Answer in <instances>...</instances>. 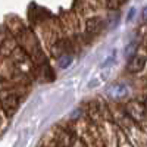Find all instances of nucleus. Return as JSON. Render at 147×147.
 Here are the masks:
<instances>
[{"instance_id":"obj_1","label":"nucleus","mask_w":147,"mask_h":147,"mask_svg":"<svg viewBox=\"0 0 147 147\" xmlns=\"http://www.w3.org/2000/svg\"><path fill=\"white\" fill-rule=\"evenodd\" d=\"M146 65V56L143 55H134L131 59H129V62L127 65V69L129 72H138L144 68Z\"/></svg>"},{"instance_id":"obj_2","label":"nucleus","mask_w":147,"mask_h":147,"mask_svg":"<svg viewBox=\"0 0 147 147\" xmlns=\"http://www.w3.org/2000/svg\"><path fill=\"white\" fill-rule=\"evenodd\" d=\"M102 27H103V21L100 18H91L87 21L85 30H87L88 34H97V32H100Z\"/></svg>"},{"instance_id":"obj_3","label":"nucleus","mask_w":147,"mask_h":147,"mask_svg":"<svg viewBox=\"0 0 147 147\" xmlns=\"http://www.w3.org/2000/svg\"><path fill=\"white\" fill-rule=\"evenodd\" d=\"M109 91H110V96H113V97H122L128 93V87L124 84H118V85L110 88Z\"/></svg>"},{"instance_id":"obj_4","label":"nucleus","mask_w":147,"mask_h":147,"mask_svg":"<svg viewBox=\"0 0 147 147\" xmlns=\"http://www.w3.org/2000/svg\"><path fill=\"white\" fill-rule=\"evenodd\" d=\"M125 2H127V0H106L109 9H118L119 6H122Z\"/></svg>"},{"instance_id":"obj_5","label":"nucleus","mask_w":147,"mask_h":147,"mask_svg":"<svg viewBox=\"0 0 147 147\" xmlns=\"http://www.w3.org/2000/svg\"><path fill=\"white\" fill-rule=\"evenodd\" d=\"M69 63H71V56H68V55L62 56V57H60V60H59V65H60V68H66Z\"/></svg>"},{"instance_id":"obj_6","label":"nucleus","mask_w":147,"mask_h":147,"mask_svg":"<svg viewBox=\"0 0 147 147\" xmlns=\"http://www.w3.org/2000/svg\"><path fill=\"white\" fill-rule=\"evenodd\" d=\"M136 47H137V43H131L129 47H127L125 55H127L128 57H132V56H134V50H136Z\"/></svg>"},{"instance_id":"obj_7","label":"nucleus","mask_w":147,"mask_h":147,"mask_svg":"<svg viewBox=\"0 0 147 147\" xmlns=\"http://www.w3.org/2000/svg\"><path fill=\"white\" fill-rule=\"evenodd\" d=\"M143 19H144V21H147V6L143 9Z\"/></svg>"},{"instance_id":"obj_8","label":"nucleus","mask_w":147,"mask_h":147,"mask_svg":"<svg viewBox=\"0 0 147 147\" xmlns=\"http://www.w3.org/2000/svg\"><path fill=\"white\" fill-rule=\"evenodd\" d=\"M144 105H146V110H147V99H146V103Z\"/></svg>"}]
</instances>
